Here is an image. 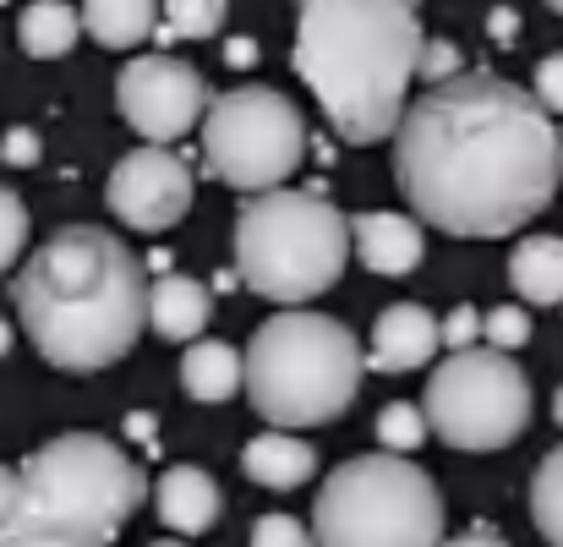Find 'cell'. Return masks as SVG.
Listing matches in <instances>:
<instances>
[{
    "label": "cell",
    "mask_w": 563,
    "mask_h": 547,
    "mask_svg": "<svg viewBox=\"0 0 563 547\" xmlns=\"http://www.w3.org/2000/svg\"><path fill=\"white\" fill-rule=\"evenodd\" d=\"M531 521L553 547H563V444L531 477Z\"/></svg>",
    "instance_id": "cell-21"
},
{
    "label": "cell",
    "mask_w": 563,
    "mask_h": 547,
    "mask_svg": "<svg viewBox=\"0 0 563 547\" xmlns=\"http://www.w3.org/2000/svg\"><path fill=\"white\" fill-rule=\"evenodd\" d=\"M553 416H559V427H563V389L553 394Z\"/></svg>",
    "instance_id": "cell-38"
},
{
    "label": "cell",
    "mask_w": 563,
    "mask_h": 547,
    "mask_svg": "<svg viewBox=\"0 0 563 547\" xmlns=\"http://www.w3.org/2000/svg\"><path fill=\"white\" fill-rule=\"evenodd\" d=\"M16 318L60 372L115 367L148 318L143 263L115 230L66 225L16 269Z\"/></svg>",
    "instance_id": "cell-2"
},
{
    "label": "cell",
    "mask_w": 563,
    "mask_h": 547,
    "mask_svg": "<svg viewBox=\"0 0 563 547\" xmlns=\"http://www.w3.org/2000/svg\"><path fill=\"white\" fill-rule=\"evenodd\" d=\"M421 411L449 449L493 455L526 433L531 383L504 351H449V362H438L427 378Z\"/></svg>",
    "instance_id": "cell-8"
},
{
    "label": "cell",
    "mask_w": 563,
    "mask_h": 547,
    "mask_svg": "<svg viewBox=\"0 0 563 547\" xmlns=\"http://www.w3.org/2000/svg\"><path fill=\"white\" fill-rule=\"evenodd\" d=\"M356 247V225L318 192H263L235 214V274L263 302L296 307L340 285Z\"/></svg>",
    "instance_id": "cell-5"
},
{
    "label": "cell",
    "mask_w": 563,
    "mask_h": 547,
    "mask_svg": "<svg viewBox=\"0 0 563 547\" xmlns=\"http://www.w3.org/2000/svg\"><path fill=\"white\" fill-rule=\"evenodd\" d=\"M224 61H230V66H252V61H257V39L235 33V39L224 44Z\"/></svg>",
    "instance_id": "cell-34"
},
{
    "label": "cell",
    "mask_w": 563,
    "mask_h": 547,
    "mask_svg": "<svg viewBox=\"0 0 563 547\" xmlns=\"http://www.w3.org/2000/svg\"><path fill=\"white\" fill-rule=\"evenodd\" d=\"M115 105L126 116V127L154 143V149H170L176 138H187L191 127L208 116V83L202 72L176 61V55H137L121 66L115 77Z\"/></svg>",
    "instance_id": "cell-10"
},
{
    "label": "cell",
    "mask_w": 563,
    "mask_h": 547,
    "mask_svg": "<svg viewBox=\"0 0 563 547\" xmlns=\"http://www.w3.org/2000/svg\"><path fill=\"white\" fill-rule=\"evenodd\" d=\"M11 477H16V471H5V466H0V504L11 499Z\"/></svg>",
    "instance_id": "cell-36"
},
{
    "label": "cell",
    "mask_w": 563,
    "mask_h": 547,
    "mask_svg": "<svg viewBox=\"0 0 563 547\" xmlns=\"http://www.w3.org/2000/svg\"><path fill=\"white\" fill-rule=\"evenodd\" d=\"M454 77H465L460 72V50L443 44V39H427V50H421V83L438 88V83H454Z\"/></svg>",
    "instance_id": "cell-28"
},
{
    "label": "cell",
    "mask_w": 563,
    "mask_h": 547,
    "mask_svg": "<svg viewBox=\"0 0 563 547\" xmlns=\"http://www.w3.org/2000/svg\"><path fill=\"white\" fill-rule=\"evenodd\" d=\"M438 346H443V324L427 307L399 302V307H388L373 324L367 367L373 372H416V367H427L438 357Z\"/></svg>",
    "instance_id": "cell-12"
},
{
    "label": "cell",
    "mask_w": 563,
    "mask_h": 547,
    "mask_svg": "<svg viewBox=\"0 0 563 547\" xmlns=\"http://www.w3.org/2000/svg\"><path fill=\"white\" fill-rule=\"evenodd\" d=\"M531 94H537V105H542L548 116H563V55H548V61L537 66Z\"/></svg>",
    "instance_id": "cell-31"
},
{
    "label": "cell",
    "mask_w": 563,
    "mask_h": 547,
    "mask_svg": "<svg viewBox=\"0 0 563 547\" xmlns=\"http://www.w3.org/2000/svg\"><path fill=\"white\" fill-rule=\"evenodd\" d=\"M154 427H159V422H154L148 411H132V416H126V438H137L143 449H159V438H154Z\"/></svg>",
    "instance_id": "cell-33"
},
{
    "label": "cell",
    "mask_w": 563,
    "mask_h": 547,
    "mask_svg": "<svg viewBox=\"0 0 563 547\" xmlns=\"http://www.w3.org/2000/svg\"><path fill=\"white\" fill-rule=\"evenodd\" d=\"M0 547H115L93 532H60V526H0Z\"/></svg>",
    "instance_id": "cell-25"
},
{
    "label": "cell",
    "mask_w": 563,
    "mask_h": 547,
    "mask_svg": "<svg viewBox=\"0 0 563 547\" xmlns=\"http://www.w3.org/2000/svg\"><path fill=\"white\" fill-rule=\"evenodd\" d=\"M219 482L202 471V466H170L165 477H159V488H154V510H159V521L187 543V537H202V532H213V521H219Z\"/></svg>",
    "instance_id": "cell-14"
},
{
    "label": "cell",
    "mask_w": 563,
    "mask_h": 547,
    "mask_svg": "<svg viewBox=\"0 0 563 547\" xmlns=\"http://www.w3.org/2000/svg\"><path fill=\"white\" fill-rule=\"evenodd\" d=\"M482 340H487V351H520L526 340H531V313L526 307H493L487 313V324H482Z\"/></svg>",
    "instance_id": "cell-26"
},
{
    "label": "cell",
    "mask_w": 563,
    "mask_h": 547,
    "mask_svg": "<svg viewBox=\"0 0 563 547\" xmlns=\"http://www.w3.org/2000/svg\"><path fill=\"white\" fill-rule=\"evenodd\" d=\"M159 0H82V28L104 50H132L154 33Z\"/></svg>",
    "instance_id": "cell-20"
},
{
    "label": "cell",
    "mask_w": 563,
    "mask_h": 547,
    "mask_svg": "<svg viewBox=\"0 0 563 547\" xmlns=\"http://www.w3.org/2000/svg\"><path fill=\"white\" fill-rule=\"evenodd\" d=\"M104 203H110V214H115L126 230H148V236L170 230L176 219H187V208H191L187 160L170 154V149H154V143L132 149V154L110 171Z\"/></svg>",
    "instance_id": "cell-11"
},
{
    "label": "cell",
    "mask_w": 563,
    "mask_h": 547,
    "mask_svg": "<svg viewBox=\"0 0 563 547\" xmlns=\"http://www.w3.org/2000/svg\"><path fill=\"white\" fill-rule=\"evenodd\" d=\"M241 471H246V482H257V488H268V493H296L301 482H312L318 449H312L307 438H290V433L268 427L263 438H252V444L241 449Z\"/></svg>",
    "instance_id": "cell-16"
},
{
    "label": "cell",
    "mask_w": 563,
    "mask_h": 547,
    "mask_svg": "<svg viewBox=\"0 0 563 547\" xmlns=\"http://www.w3.org/2000/svg\"><path fill=\"white\" fill-rule=\"evenodd\" d=\"M77 33H82V11L66 6V0H33L22 6L16 17V44L33 55V61H60L77 50Z\"/></svg>",
    "instance_id": "cell-19"
},
{
    "label": "cell",
    "mask_w": 563,
    "mask_h": 547,
    "mask_svg": "<svg viewBox=\"0 0 563 547\" xmlns=\"http://www.w3.org/2000/svg\"><path fill=\"white\" fill-rule=\"evenodd\" d=\"M318 547H443V499L405 455H356L312 504Z\"/></svg>",
    "instance_id": "cell-7"
},
{
    "label": "cell",
    "mask_w": 563,
    "mask_h": 547,
    "mask_svg": "<svg viewBox=\"0 0 563 547\" xmlns=\"http://www.w3.org/2000/svg\"><path fill=\"white\" fill-rule=\"evenodd\" d=\"M351 225H356V252H362V263H367L373 274L405 280V274L421 269L427 236H421V219H416V214L373 208V214H362V219H351Z\"/></svg>",
    "instance_id": "cell-13"
},
{
    "label": "cell",
    "mask_w": 563,
    "mask_h": 547,
    "mask_svg": "<svg viewBox=\"0 0 563 547\" xmlns=\"http://www.w3.org/2000/svg\"><path fill=\"white\" fill-rule=\"evenodd\" d=\"M362 367L367 357L340 318L290 307L257 324L246 346V400L279 433L318 427L356 400Z\"/></svg>",
    "instance_id": "cell-4"
},
{
    "label": "cell",
    "mask_w": 563,
    "mask_h": 547,
    "mask_svg": "<svg viewBox=\"0 0 563 547\" xmlns=\"http://www.w3.org/2000/svg\"><path fill=\"white\" fill-rule=\"evenodd\" d=\"M27 230H33V219H27L22 197L11 186H0V274H11V263H22Z\"/></svg>",
    "instance_id": "cell-24"
},
{
    "label": "cell",
    "mask_w": 563,
    "mask_h": 547,
    "mask_svg": "<svg viewBox=\"0 0 563 547\" xmlns=\"http://www.w3.org/2000/svg\"><path fill=\"white\" fill-rule=\"evenodd\" d=\"M208 318H213V296L191 274H159L148 285V324H154L159 340L197 346V335L208 329Z\"/></svg>",
    "instance_id": "cell-15"
},
{
    "label": "cell",
    "mask_w": 563,
    "mask_h": 547,
    "mask_svg": "<svg viewBox=\"0 0 563 547\" xmlns=\"http://www.w3.org/2000/svg\"><path fill=\"white\" fill-rule=\"evenodd\" d=\"M0 160H5V165H16V171L38 165V160H44V143H38V132H33V127H11V132L0 138Z\"/></svg>",
    "instance_id": "cell-30"
},
{
    "label": "cell",
    "mask_w": 563,
    "mask_h": 547,
    "mask_svg": "<svg viewBox=\"0 0 563 547\" xmlns=\"http://www.w3.org/2000/svg\"><path fill=\"white\" fill-rule=\"evenodd\" d=\"M0 6H5V0H0Z\"/></svg>",
    "instance_id": "cell-42"
},
{
    "label": "cell",
    "mask_w": 563,
    "mask_h": 547,
    "mask_svg": "<svg viewBox=\"0 0 563 547\" xmlns=\"http://www.w3.org/2000/svg\"><path fill=\"white\" fill-rule=\"evenodd\" d=\"M252 547H318V537L296 515H263L252 526Z\"/></svg>",
    "instance_id": "cell-27"
},
{
    "label": "cell",
    "mask_w": 563,
    "mask_h": 547,
    "mask_svg": "<svg viewBox=\"0 0 563 547\" xmlns=\"http://www.w3.org/2000/svg\"><path fill=\"white\" fill-rule=\"evenodd\" d=\"M181 389L191 400H202V405H219L235 389H246V357L230 351L224 340H197L181 357Z\"/></svg>",
    "instance_id": "cell-17"
},
{
    "label": "cell",
    "mask_w": 563,
    "mask_h": 547,
    "mask_svg": "<svg viewBox=\"0 0 563 547\" xmlns=\"http://www.w3.org/2000/svg\"><path fill=\"white\" fill-rule=\"evenodd\" d=\"M482 324H487V313H476V307H454V313L443 318V346H449V351H476Z\"/></svg>",
    "instance_id": "cell-29"
},
{
    "label": "cell",
    "mask_w": 563,
    "mask_h": 547,
    "mask_svg": "<svg viewBox=\"0 0 563 547\" xmlns=\"http://www.w3.org/2000/svg\"><path fill=\"white\" fill-rule=\"evenodd\" d=\"M427 433H432V422H427L421 405L394 400V405L377 411V444H383V455H416L427 444Z\"/></svg>",
    "instance_id": "cell-22"
},
{
    "label": "cell",
    "mask_w": 563,
    "mask_h": 547,
    "mask_svg": "<svg viewBox=\"0 0 563 547\" xmlns=\"http://www.w3.org/2000/svg\"><path fill=\"white\" fill-rule=\"evenodd\" d=\"M509 285L520 302L553 307L563 302V241L559 236H526L509 258Z\"/></svg>",
    "instance_id": "cell-18"
},
{
    "label": "cell",
    "mask_w": 563,
    "mask_h": 547,
    "mask_svg": "<svg viewBox=\"0 0 563 547\" xmlns=\"http://www.w3.org/2000/svg\"><path fill=\"white\" fill-rule=\"evenodd\" d=\"M515 33H520V17H515L509 6L487 11V39H493V44H515Z\"/></svg>",
    "instance_id": "cell-32"
},
{
    "label": "cell",
    "mask_w": 563,
    "mask_h": 547,
    "mask_svg": "<svg viewBox=\"0 0 563 547\" xmlns=\"http://www.w3.org/2000/svg\"><path fill=\"white\" fill-rule=\"evenodd\" d=\"M148 547H187L181 537H165V543H148Z\"/></svg>",
    "instance_id": "cell-39"
},
{
    "label": "cell",
    "mask_w": 563,
    "mask_h": 547,
    "mask_svg": "<svg viewBox=\"0 0 563 547\" xmlns=\"http://www.w3.org/2000/svg\"><path fill=\"white\" fill-rule=\"evenodd\" d=\"M563 176V132L548 121L531 88L493 72L421 88L394 132V182L410 214L493 241L537 219Z\"/></svg>",
    "instance_id": "cell-1"
},
{
    "label": "cell",
    "mask_w": 563,
    "mask_h": 547,
    "mask_svg": "<svg viewBox=\"0 0 563 547\" xmlns=\"http://www.w3.org/2000/svg\"><path fill=\"white\" fill-rule=\"evenodd\" d=\"M410 6H416V0H410Z\"/></svg>",
    "instance_id": "cell-41"
},
{
    "label": "cell",
    "mask_w": 563,
    "mask_h": 547,
    "mask_svg": "<svg viewBox=\"0 0 563 547\" xmlns=\"http://www.w3.org/2000/svg\"><path fill=\"white\" fill-rule=\"evenodd\" d=\"M443 547H509V543H504L493 526H476V532H465V537H449Z\"/></svg>",
    "instance_id": "cell-35"
},
{
    "label": "cell",
    "mask_w": 563,
    "mask_h": 547,
    "mask_svg": "<svg viewBox=\"0 0 563 547\" xmlns=\"http://www.w3.org/2000/svg\"><path fill=\"white\" fill-rule=\"evenodd\" d=\"M548 6H553V11H559V17H563V0H548Z\"/></svg>",
    "instance_id": "cell-40"
},
{
    "label": "cell",
    "mask_w": 563,
    "mask_h": 547,
    "mask_svg": "<svg viewBox=\"0 0 563 547\" xmlns=\"http://www.w3.org/2000/svg\"><path fill=\"white\" fill-rule=\"evenodd\" d=\"M137 504L143 471L132 466V455H121L99 433H60L16 466L11 499L0 504V526H60L115 543Z\"/></svg>",
    "instance_id": "cell-6"
},
{
    "label": "cell",
    "mask_w": 563,
    "mask_h": 547,
    "mask_svg": "<svg viewBox=\"0 0 563 547\" xmlns=\"http://www.w3.org/2000/svg\"><path fill=\"white\" fill-rule=\"evenodd\" d=\"M307 154L301 110L274 88H230L202 116V160L224 186L263 197L296 176Z\"/></svg>",
    "instance_id": "cell-9"
},
{
    "label": "cell",
    "mask_w": 563,
    "mask_h": 547,
    "mask_svg": "<svg viewBox=\"0 0 563 547\" xmlns=\"http://www.w3.org/2000/svg\"><path fill=\"white\" fill-rule=\"evenodd\" d=\"M224 6H230V0H165L159 44H176V39H213L219 22H224Z\"/></svg>",
    "instance_id": "cell-23"
},
{
    "label": "cell",
    "mask_w": 563,
    "mask_h": 547,
    "mask_svg": "<svg viewBox=\"0 0 563 547\" xmlns=\"http://www.w3.org/2000/svg\"><path fill=\"white\" fill-rule=\"evenodd\" d=\"M427 33L410 0H301L296 77L318 94L345 143H383L405 121V94L421 83Z\"/></svg>",
    "instance_id": "cell-3"
},
{
    "label": "cell",
    "mask_w": 563,
    "mask_h": 547,
    "mask_svg": "<svg viewBox=\"0 0 563 547\" xmlns=\"http://www.w3.org/2000/svg\"><path fill=\"white\" fill-rule=\"evenodd\" d=\"M5 351H11V324L0 318V357H5Z\"/></svg>",
    "instance_id": "cell-37"
}]
</instances>
